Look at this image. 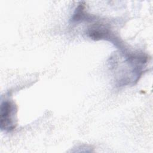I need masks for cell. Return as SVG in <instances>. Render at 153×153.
Masks as SVG:
<instances>
[{
  "label": "cell",
  "mask_w": 153,
  "mask_h": 153,
  "mask_svg": "<svg viewBox=\"0 0 153 153\" xmlns=\"http://www.w3.org/2000/svg\"><path fill=\"white\" fill-rule=\"evenodd\" d=\"M17 107L16 103L10 100L2 102L0 112V128L2 131L11 132L17 126Z\"/></svg>",
  "instance_id": "6da1fadb"
},
{
  "label": "cell",
  "mask_w": 153,
  "mask_h": 153,
  "mask_svg": "<svg viewBox=\"0 0 153 153\" xmlns=\"http://www.w3.org/2000/svg\"><path fill=\"white\" fill-rule=\"evenodd\" d=\"M87 34L92 39H106L113 42L117 47H121L122 43L114 34L109 27L102 23H96L88 28Z\"/></svg>",
  "instance_id": "7a4b0ae2"
}]
</instances>
